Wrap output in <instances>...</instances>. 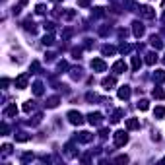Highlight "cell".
<instances>
[{
  "instance_id": "cell-23",
  "label": "cell",
  "mask_w": 165,
  "mask_h": 165,
  "mask_svg": "<svg viewBox=\"0 0 165 165\" xmlns=\"http://www.w3.org/2000/svg\"><path fill=\"white\" fill-rule=\"evenodd\" d=\"M115 51H117V49L111 47V45H105V47L101 49V53H103V54H115Z\"/></svg>"
},
{
  "instance_id": "cell-24",
  "label": "cell",
  "mask_w": 165,
  "mask_h": 165,
  "mask_svg": "<svg viewBox=\"0 0 165 165\" xmlns=\"http://www.w3.org/2000/svg\"><path fill=\"white\" fill-rule=\"evenodd\" d=\"M154 80H155L157 84H161V82L165 80V74H163V72H157V74H154Z\"/></svg>"
},
{
  "instance_id": "cell-18",
  "label": "cell",
  "mask_w": 165,
  "mask_h": 165,
  "mask_svg": "<svg viewBox=\"0 0 165 165\" xmlns=\"http://www.w3.org/2000/svg\"><path fill=\"white\" fill-rule=\"evenodd\" d=\"M58 103H60V99H58V97H49V99H47V107L54 109V107L58 105Z\"/></svg>"
},
{
  "instance_id": "cell-16",
  "label": "cell",
  "mask_w": 165,
  "mask_h": 165,
  "mask_svg": "<svg viewBox=\"0 0 165 165\" xmlns=\"http://www.w3.org/2000/svg\"><path fill=\"white\" fill-rule=\"evenodd\" d=\"M140 66H142V60H140V57H132V70L138 72Z\"/></svg>"
},
{
  "instance_id": "cell-21",
  "label": "cell",
  "mask_w": 165,
  "mask_h": 165,
  "mask_svg": "<svg viewBox=\"0 0 165 165\" xmlns=\"http://www.w3.org/2000/svg\"><path fill=\"white\" fill-rule=\"evenodd\" d=\"M154 115H155V119H163L165 117V107H155Z\"/></svg>"
},
{
  "instance_id": "cell-6",
  "label": "cell",
  "mask_w": 165,
  "mask_h": 165,
  "mask_svg": "<svg viewBox=\"0 0 165 165\" xmlns=\"http://www.w3.org/2000/svg\"><path fill=\"white\" fill-rule=\"evenodd\" d=\"M132 26H134V29H132V31H134V37H142V35H144V26H142L140 22H134Z\"/></svg>"
},
{
  "instance_id": "cell-38",
  "label": "cell",
  "mask_w": 165,
  "mask_h": 165,
  "mask_svg": "<svg viewBox=\"0 0 165 165\" xmlns=\"http://www.w3.org/2000/svg\"><path fill=\"white\" fill-rule=\"evenodd\" d=\"M54 2H58V0H54Z\"/></svg>"
},
{
  "instance_id": "cell-32",
  "label": "cell",
  "mask_w": 165,
  "mask_h": 165,
  "mask_svg": "<svg viewBox=\"0 0 165 165\" xmlns=\"http://www.w3.org/2000/svg\"><path fill=\"white\" fill-rule=\"evenodd\" d=\"M130 49H132L130 45H123V47H120V53H123V54L124 53H130Z\"/></svg>"
},
{
  "instance_id": "cell-1",
  "label": "cell",
  "mask_w": 165,
  "mask_h": 165,
  "mask_svg": "<svg viewBox=\"0 0 165 165\" xmlns=\"http://www.w3.org/2000/svg\"><path fill=\"white\" fill-rule=\"evenodd\" d=\"M113 138H115V146H117V148H123V146L128 142V134L124 130H117Z\"/></svg>"
},
{
  "instance_id": "cell-25",
  "label": "cell",
  "mask_w": 165,
  "mask_h": 165,
  "mask_svg": "<svg viewBox=\"0 0 165 165\" xmlns=\"http://www.w3.org/2000/svg\"><path fill=\"white\" fill-rule=\"evenodd\" d=\"M53 43H54L53 35H45V37H43V45H53Z\"/></svg>"
},
{
  "instance_id": "cell-20",
  "label": "cell",
  "mask_w": 165,
  "mask_h": 165,
  "mask_svg": "<svg viewBox=\"0 0 165 165\" xmlns=\"http://www.w3.org/2000/svg\"><path fill=\"white\" fill-rule=\"evenodd\" d=\"M33 93L35 95H43V84L41 82H35L33 84Z\"/></svg>"
},
{
  "instance_id": "cell-36",
  "label": "cell",
  "mask_w": 165,
  "mask_h": 165,
  "mask_svg": "<svg viewBox=\"0 0 165 165\" xmlns=\"http://www.w3.org/2000/svg\"><path fill=\"white\" fill-rule=\"evenodd\" d=\"M163 22H165V12H163Z\"/></svg>"
},
{
  "instance_id": "cell-2",
  "label": "cell",
  "mask_w": 165,
  "mask_h": 165,
  "mask_svg": "<svg viewBox=\"0 0 165 165\" xmlns=\"http://www.w3.org/2000/svg\"><path fill=\"white\" fill-rule=\"evenodd\" d=\"M66 117H68V120L72 124H76V126H80V124H84V117L78 111H70L68 115H66Z\"/></svg>"
},
{
  "instance_id": "cell-17",
  "label": "cell",
  "mask_w": 165,
  "mask_h": 165,
  "mask_svg": "<svg viewBox=\"0 0 165 165\" xmlns=\"http://www.w3.org/2000/svg\"><path fill=\"white\" fill-rule=\"evenodd\" d=\"M138 109H140V111H148V109H150V101L148 99H140L138 101Z\"/></svg>"
},
{
  "instance_id": "cell-4",
  "label": "cell",
  "mask_w": 165,
  "mask_h": 165,
  "mask_svg": "<svg viewBox=\"0 0 165 165\" xmlns=\"http://www.w3.org/2000/svg\"><path fill=\"white\" fill-rule=\"evenodd\" d=\"M126 68H128V66H126L124 60H117V62L113 64V72H115V74H123V72H126Z\"/></svg>"
},
{
  "instance_id": "cell-7",
  "label": "cell",
  "mask_w": 165,
  "mask_h": 165,
  "mask_svg": "<svg viewBox=\"0 0 165 165\" xmlns=\"http://www.w3.org/2000/svg\"><path fill=\"white\" fill-rule=\"evenodd\" d=\"M26 85H27V74H22V76H18V78H16V88L23 89Z\"/></svg>"
},
{
  "instance_id": "cell-9",
  "label": "cell",
  "mask_w": 165,
  "mask_h": 165,
  "mask_svg": "<svg viewBox=\"0 0 165 165\" xmlns=\"http://www.w3.org/2000/svg\"><path fill=\"white\" fill-rule=\"evenodd\" d=\"M126 128L128 130H138L140 128V120L138 119H128L126 120Z\"/></svg>"
},
{
  "instance_id": "cell-5",
  "label": "cell",
  "mask_w": 165,
  "mask_h": 165,
  "mask_svg": "<svg viewBox=\"0 0 165 165\" xmlns=\"http://www.w3.org/2000/svg\"><path fill=\"white\" fill-rule=\"evenodd\" d=\"M101 119H103L101 113H89V115H88V120H89L91 124H95V126L101 124Z\"/></svg>"
},
{
  "instance_id": "cell-11",
  "label": "cell",
  "mask_w": 165,
  "mask_h": 165,
  "mask_svg": "<svg viewBox=\"0 0 165 165\" xmlns=\"http://www.w3.org/2000/svg\"><path fill=\"white\" fill-rule=\"evenodd\" d=\"M150 43H151V47H154L155 51H159V49H163V41H161L159 37H155V35L150 39Z\"/></svg>"
},
{
  "instance_id": "cell-37",
  "label": "cell",
  "mask_w": 165,
  "mask_h": 165,
  "mask_svg": "<svg viewBox=\"0 0 165 165\" xmlns=\"http://www.w3.org/2000/svg\"><path fill=\"white\" fill-rule=\"evenodd\" d=\"M163 62H165V57H163Z\"/></svg>"
},
{
  "instance_id": "cell-30",
  "label": "cell",
  "mask_w": 165,
  "mask_h": 165,
  "mask_svg": "<svg viewBox=\"0 0 165 165\" xmlns=\"http://www.w3.org/2000/svg\"><path fill=\"white\" fill-rule=\"evenodd\" d=\"M31 109H33V103H31V101L23 105V111H26V113H29V111H31Z\"/></svg>"
},
{
  "instance_id": "cell-29",
  "label": "cell",
  "mask_w": 165,
  "mask_h": 165,
  "mask_svg": "<svg viewBox=\"0 0 165 165\" xmlns=\"http://www.w3.org/2000/svg\"><path fill=\"white\" fill-rule=\"evenodd\" d=\"M43 27H45L47 31H53V29H54V23H51V22H45V26H43Z\"/></svg>"
},
{
  "instance_id": "cell-35",
  "label": "cell",
  "mask_w": 165,
  "mask_h": 165,
  "mask_svg": "<svg viewBox=\"0 0 165 165\" xmlns=\"http://www.w3.org/2000/svg\"><path fill=\"white\" fill-rule=\"evenodd\" d=\"M8 130H10V128H8V124H6V123H2V134H8Z\"/></svg>"
},
{
  "instance_id": "cell-19",
  "label": "cell",
  "mask_w": 165,
  "mask_h": 165,
  "mask_svg": "<svg viewBox=\"0 0 165 165\" xmlns=\"http://www.w3.org/2000/svg\"><path fill=\"white\" fill-rule=\"evenodd\" d=\"M151 93H154V97H155V99H165V91H163L161 88H155L154 91H151Z\"/></svg>"
},
{
  "instance_id": "cell-15",
  "label": "cell",
  "mask_w": 165,
  "mask_h": 165,
  "mask_svg": "<svg viewBox=\"0 0 165 165\" xmlns=\"http://www.w3.org/2000/svg\"><path fill=\"white\" fill-rule=\"evenodd\" d=\"M91 138H93V136H91L89 132H80V136H78V142H84V144H85V142H89Z\"/></svg>"
},
{
  "instance_id": "cell-3",
  "label": "cell",
  "mask_w": 165,
  "mask_h": 165,
  "mask_svg": "<svg viewBox=\"0 0 165 165\" xmlns=\"http://www.w3.org/2000/svg\"><path fill=\"white\" fill-rule=\"evenodd\" d=\"M91 68H93L95 72H105L107 70V64L103 62L101 58H93V60H91Z\"/></svg>"
},
{
  "instance_id": "cell-10",
  "label": "cell",
  "mask_w": 165,
  "mask_h": 165,
  "mask_svg": "<svg viewBox=\"0 0 165 165\" xmlns=\"http://www.w3.org/2000/svg\"><path fill=\"white\" fill-rule=\"evenodd\" d=\"M101 84H103V88H105V89H113L115 85H117V80H115V78H105Z\"/></svg>"
},
{
  "instance_id": "cell-13",
  "label": "cell",
  "mask_w": 165,
  "mask_h": 165,
  "mask_svg": "<svg viewBox=\"0 0 165 165\" xmlns=\"http://www.w3.org/2000/svg\"><path fill=\"white\" fill-rule=\"evenodd\" d=\"M155 62H157V54L155 53H148V54H146V64L154 66Z\"/></svg>"
},
{
  "instance_id": "cell-12",
  "label": "cell",
  "mask_w": 165,
  "mask_h": 165,
  "mask_svg": "<svg viewBox=\"0 0 165 165\" xmlns=\"http://www.w3.org/2000/svg\"><path fill=\"white\" fill-rule=\"evenodd\" d=\"M140 14H142L144 18H154L155 16V12L150 8V6H144V8H140Z\"/></svg>"
},
{
  "instance_id": "cell-31",
  "label": "cell",
  "mask_w": 165,
  "mask_h": 165,
  "mask_svg": "<svg viewBox=\"0 0 165 165\" xmlns=\"http://www.w3.org/2000/svg\"><path fill=\"white\" fill-rule=\"evenodd\" d=\"M78 6H82V8H88V6H89V0H78Z\"/></svg>"
},
{
  "instance_id": "cell-33",
  "label": "cell",
  "mask_w": 165,
  "mask_h": 165,
  "mask_svg": "<svg viewBox=\"0 0 165 165\" xmlns=\"http://www.w3.org/2000/svg\"><path fill=\"white\" fill-rule=\"evenodd\" d=\"M2 150H4V154H10V151H12V146H10V144H4Z\"/></svg>"
},
{
  "instance_id": "cell-34",
  "label": "cell",
  "mask_w": 165,
  "mask_h": 165,
  "mask_svg": "<svg viewBox=\"0 0 165 165\" xmlns=\"http://www.w3.org/2000/svg\"><path fill=\"white\" fill-rule=\"evenodd\" d=\"M117 161H120V163H126V161H128V157H126V155H120V157H117Z\"/></svg>"
},
{
  "instance_id": "cell-26",
  "label": "cell",
  "mask_w": 165,
  "mask_h": 165,
  "mask_svg": "<svg viewBox=\"0 0 165 165\" xmlns=\"http://www.w3.org/2000/svg\"><path fill=\"white\" fill-rule=\"evenodd\" d=\"M16 140H18V142H27V140H29V136H27V134H18V136H16Z\"/></svg>"
},
{
  "instance_id": "cell-22",
  "label": "cell",
  "mask_w": 165,
  "mask_h": 165,
  "mask_svg": "<svg viewBox=\"0 0 165 165\" xmlns=\"http://www.w3.org/2000/svg\"><path fill=\"white\" fill-rule=\"evenodd\" d=\"M123 115H124V111H123V109H117V111H115V115H113V123H119V120H120V117H123Z\"/></svg>"
},
{
  "instance_id": "cell-28",
  "label": "cell",
  "mask_w": 165,
  "mask_h": 165,
  "mask_svg": "<svg viewBox=\"0 0 165 165\" xmlns=\"http://www.w3.org/2000/svg\"><path fill=\"white\" fill-rule=\"evenodd\" d=\"M45 6H43V4H37V8H35V12H37V14H45Z\"/></svg>"
},
{
  "instance_id": "cell-14",
  "label": "cell",
  "mask_w": 165,
  "mask_h": 165,
  "mask_svg": "<svg viewBox=\"0 0 165 165\" xmlns=\"http://www.w3.org/2000/svg\"><path fill=\"white\" fill-rule=\"evenodd\" d=\"M4 115H6V117H16V115H18V107H16V105H10V107H6Z\"/></svg>"
},
{
  "instance_id": "cell-8",
  "label": "cell",
  "mask_w": 165,
  "mask_h": 165,
  "mask_svg": "<svg viewBox=\"0 0 165 165\" xmlns=\"http://www.w3.org/2000/svg\"><path fill=\"white\" fill-rule=\"evenodd\" d=\"M130 97V88L128 85H120V89H119V99H128Z\"/></svg>"
},
{
  "instance_id": "cell-27",
  "label": "cell",
  "mask_w": 165,
  "mask_h": 165,
  "mask_svg": "<svg viewBox=\"0 0 165 165\" xmlns=\"http://www.w3.org/2000/svg\"><path fill=\"white\" fill-rule=\"evenodd\" d=\"M33 159H35L33 154H23V157H22V161H33Z\"/></svg>"
}]
</instances>
